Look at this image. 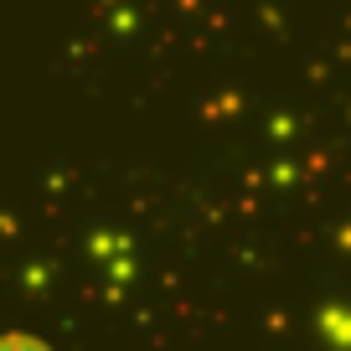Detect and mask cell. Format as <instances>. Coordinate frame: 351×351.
<instances>
[{
	"mask_svg": "<svg viewBox=\"0 0 351 351\" xmlns=\"http://www.w3.org/2000/svg\"><path fill=\"white\" fill-rule=\"evenodd\" d=\"M5 351H47V346H36V341H26V336H16V341H5Z\"/></svg>",
	"mask_w": 351,
	"mask_h": 351,
	"instance_id": "cell-1",
	"label": "cell"
}]
</instances>
